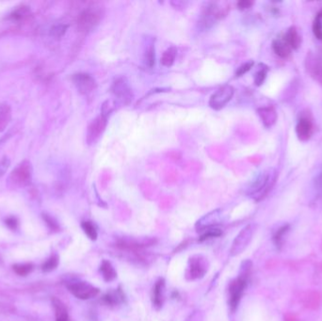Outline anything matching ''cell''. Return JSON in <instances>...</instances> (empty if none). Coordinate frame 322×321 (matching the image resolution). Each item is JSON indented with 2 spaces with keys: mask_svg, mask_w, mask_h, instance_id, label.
<instances>
[{
  "mask_svg": "<svg viewBox=\"0 0 322 321\" xmlns=\"http://www.w3.org/2000/svg\"><path fill=\"white\" fill-rule=\"evenodd\" d=\"M278 174L275 169H268L258 174L251 183L248 194L256 201H261L273 190L276 183Z\"/></svg>",
  "mask_w": 322,
  "mask_h": 321,
  "instance_id": "cell-1",
  "label": "cell"
},
{
  "mask_svg": "<svg viewBox=\"0 0 322 321\" xmlns=\"http://www.w3.org/2000/svg\"><path fill=\"white\" fill-rule=\"evenodd\" d=\"M67 288L71 294L83 301L93 299L99 294V289L87 282H74L68 285Z\"/></svg>",
  "mask_w": 322,
  "mask_h": 321,
  "instance_id": "cell-2",
  "label": "cell"
},
{
  "mask_svg": "<svg viewBox=\"0 0 322 321\" xmlns=\"http://www.w3.org/2000/svg\"><path fill=\"white\" fill-rule=\"evenodd\" d=\"M234 88L231 85H225L214 93L209 99V106L216 111L225 108L234 96Z\"/></svg>",
  "mask_w": 322,
  "mask_h": 321,
  "instance_id": "cell-3",
  "label": "cell"
},
{
  "mask_svg": "<svg viewBox=\"0 0 322 321\" xmlns=\"http://www.w3.org/2000/svg\"><path fill=\"white\" fill-rule=\"evenodd\" d=\"M246 286L247 280L242 277H239L231 282L229 286V306L233 312L237 310Z\"/></svg>",
  "mask_w": 322,
  "mask_h": 321,
  "instance_id": "cell-4",
  "label": "cell"
},
{
  "mask_svg": "<svg viewBox=\"0 0 322 321\" xmlns=\"http://www.w3.org/2000/svg\"><path fill=\"white\" fill-rule=\"evenodd\" d=\"M254 235V225H250L242 229L239 236L235 239L233 242V246L231 248V256H238L247 248L249 243L252 241Z\"/></svg>",
  "mask_w": 322,
  "mask_h": 321,
  "instance_id": "cell-5",
  "label": "cell"
},
{
  "mask_svg": "<svg viewBox=\"0 0 322 321\" xmlns=\"http://www.w3.org/2000/svg\"><path fill=\"white\" fill-rule=\"evenodd\" d=\"M32 176V168L30 162L24 161L19 164L16 170L12 173L10 179L13 183L18 186H26L31 183Z\"/></svg>",
  "mask_w": 322,
  "mask_h": 321,
  "instance_id": "cell-6",
  "label": "cell"
},
{
  "mask_svg": "<svg viewBox=\"0 0 322 321\" xmlns=\"http://www.w3.org/2000/svg\"><path fill=\"white\" fill-rule=\"evenodd\" d=\"M113 93L124 104H129L133 99L132 90L127 78H119L113 82Z\"/></svg>",
  "mask_w": 322,
  "mask_h": 321,
  "instance_id": "cell-7",
  "label": "cell"
},
{
  "mask_svg": "<svg viewBox=\"0 0 322 321\" xmlns=\"http://www.w3.org/2000/svg\"><path fill=\"white\" fill-rule=\"evenodd\" d=\"M101 20V13L98 10L88 9L79 18V27L83 32L93 31Z\"/></svg>",
  "mask_w": 322,
  "mask_h": 321,
  "instance_id": "cell-8",
  "label": "cell"
},
{
  "mask_svg": "<svg viewBox=\"0 0 322 321\" xmlns=\"http://www.w3.org/2000/svg\"><path fill=\"white\" fill-rule=\"evenodd\" d=\"M107 117L101 114L91 123L87 132V142L89 144H93L99 140L107 127Z\"/></svg>",
  "mask_w": 322,
  "mask_h": 321,
  "instance_id": "cell-9",
  "label": "cell"
},
{
  "mask_svg": "<svg viewBox=\"0 0 322 321\" xmlns=\"http://www.w3.org/2000/svg\"><path fill=\"white\" fill-rule=\"evenodd\" d=\"M221 13L216 6V4H209L207 7L204 9L201 19H200V27L203 30H209L210 29L216 22V20L221 16Z\"/></svg>",
  "mask_w": 322,
  "mask_h": 321,
  "instance_id": "cell-10",
  "label": "cell"
},
{
  "mask_svg": "<svg viewBox=\"0 0 322 321\" xmlns=\"http://www.w3.org/2000/svg\"><path fill=\"white\" fill-rule=\"evenodd\" d=\"M74 84L76 85L79 92L83 95L92 93L96 88V80L92 76L85 73H80L73 77Z\"/></svg>",
  "mask_w": 322,
  "mask_h": 321,
  "instance_id": "cell-11",
  "label": "cell"
},
{
  "mask_svg": "<svg viewBox=\"0 0 322 321\" xmlns=\"http://www.w3.org/2000/svg\"><path fill=\"white\" fill-rule=\"evenodd\" d=\"M207 271L208 268L205 264V259H203L201 256H195L190 259L188 275H190L191 280L200 279L204 277Z\"/></svg>",
  "mask_w": 322,
  "mask_h": 321,
  "instance_id": "cell-12",
  "label": "cell"
},
{
  "mask_svg": "<svg viewBox=\"0 0 322 321\" xmlns=\"http://www.w3.org/2000/svg\"><path fill=\"white\" fill-rule=\"evenodd\" d=\"M306 67L310 77L322 85V62L315 56L309 55L306 58Z\"/></svg>",
  "mask_w": 322,
  "mask_h": 321,
  "instance_id": "cell-13",
  "label": "cell"
},
{
  "mask_svg": "<svg viewBox=\"0 0 322 321\" xmlns=\"http://www.w3.org/2000/svg\"><path fill=\"white\" fill-rule=\"evenodd\" d=\"M314 132V128L312 123L308 120L302 118L298 121L297 126H296V134L298 139L301 142H307L310 140Z\"/></svg>",
  "mask_w": 322,
  "mask_h": 321,
  "instance_id": "cell-14",
  "label": "cell"
},
{
  "mask_svg": "<svg viewBox=\"0 0 322 321\" xmlns=\"http://www.w3.org/2000/svg\"><path fill=\"white\" fill-rule=\"evenodd\" d=\"M258 115L265 128H271L276 124L278 115L274 107H264L258 110Z\"/></svg>",
  "mask_w": 322,
  "mask_h": 321,
  "instance_id": "cell-15",
  "label": "cell"
},
{
  "mask_svg": "<svg viewBox=\"0 0 322 321\" xmlns=\"http://www.w3.org/2000/svg\"><path fill=\"white\" fill-rule=\"evenodd\" d=\"M284 40L287 42V44L290 46L291 50H296L299 48L302 45V37L298 32L297 29L295 27H291L289 31L286 33Z\"/></svg>",
  "mask_w": 322,
  "mask_h": 321,
  "instance_id": "cell-16",
  "label": "cell"
},
{
  "mask_svg": "<svg viewBox=\"0 0 322 321\" xmlns=\"http://www.w3.org/2000/svg\"><path fill=\"white\" fill-rule=\"evenodd\" d=\"M322 294L318 291H311L307 292L306 297L304 298V305L306 308L315 310L319 308L322 305Z\"/></svg>",
  "mask_w": 322,
  "mask_h": 321,
  "instance_id": "cell-17",
  "label": "cell"
},
{
  "mask_svg": "<svg viewBox=\"0 0 322 321\" xmlns=\"http://www.w3.org/2000/svg\"><path fill=\"white\" fill-rule=\"evenodd\" d=\"M100 273L102 274V277L104 281L106 282H112L116 279L117 273L113 266V264L108 260H103L100 266Z\"/></svg>",
  "mask_w": 322,
  "mask_h": 321,
  "instance_id": "cell-18",
  "label": "cell"
},
{
  "mask_svg": "<svg viewBox=\"0 0 322 321\" xmlns=\"http://www.w3.org/2000/svg\"><path fill=\"white\" fill-rule=\"evenodd\" d=\"M220 222V213L219 210H215L211 212L209 214L206 215L204 218H202L196 226L199 227L200 229H205V228H210L213 227L216 224Z\"/></svg>",
  "mask_w": 322,
  "mask_h": 321,
  "instance_id": "cell-19",
  "label": "cell"
},
{
  "mask_svg": "<svg viewBox=\"0 0 322 321\" xmlns=\"http://www.w3.org/2000/svg\"><path fill=\"white\" fill-rule=\"evenodd\" d=\"M273 49L275 54L280 58L286 59L291 53V48L284 39H276L273 43Z\"/></svg>",
  "mask_w": 322,
  "mask_h": 321,
  "instance_id": "cell-20",
  "label": "cell"
},
{
  "mask_svg": "<svg viewBox=\"0 0 322 321\" xmlns=\"http://www.w3.org/2000/svg\"><path fill=\"white\" fill-rule=\"evenodd\" d=\"M52 305L55 310L56 321H68V311L64 304L61 300L54 298L52 300Z\"/></svg>",
  "mask_w": 322,
  "mask_h": 321,
  "instance_id": "cell-21",
  "label": "cell"
},
{
  "mask_svg": "<svg viewBox=\"0 0 322 321\" xmlns=\"http://www.w3.org/2000/svg\"><path fill=\"white\" fill-rule=\"evenodd\" d=\"M164 287L165 283L163 279H160L155 287H154V291H153V305L158 309L161 308L162 304H163V291H164Z\"/></svg>",
  "mask_w": 322,
  "mask_h": 321,
  "instance_id": "cell-22",
  "label": "cell"
},
{
  "mask_svg": "<svg viewBox=\"0 0 322 321\" xmlns=\"http://www.w3.org/2000/svg\"><path fill=\"white\" fill-rule=\"evenodd\" d=\"M11 112H11V108L9 105H7V104L0 105V132H2L4 129L6 128V127L10 123L11 116H12Z\"/></svg>",
  "mask_w": 322,
  "mask_h": 321,
  "instance_id": "cell-23",
  "label": "cell"
},
{
  "mask_svg": "<svg viewBox=\"0 0 322 321\" xmlns=\"http://www.w3.org/2000/svg\"><path fill=\"white\" fill-rule=\"evenodd\" d=\"M177 54V49L176 48H170L167 49L161 57L162 65H164L166 67H171L176 61Z\"/></svg>",
  "mask_w": 322,
  "mask_h": 321,
  "instance_id": "cell-24",
  "label": "cell"
},
{
  "mask_svg": "<svg viewBox=\"0 0 322 321\" xmlns=\"http://www.w3.org/2000/svg\"><path fill=\"white\" fill-rule=\"evenodd\" d=\"M81 228L86 234V236L91 240V241H97L98 234H97V228L95 225L91 222H83L81 224Z\"/></svg>",
  "mask_w": 322,
  "mask_h": 321,
  "instance_id": "cell-25",
  "label": "cell"
},
{
  "mask_svg": "<svg viewBox=\"0 0 322 321\" xmlns=\"http://www.w3.org/2000/svg\"><path fill=\"white\" fill-rule=\"evenodd\" d=\"M289 230H290V225H284L274 235V244L276 245L277 248H279V249L281 248V246L283 244V241H284V237L289 232Z\"/></svg>",
  "mask_w": 322,
  "mask_h": 321,
  "instance_id": "cell-26",
  "label": "cell"
},
{
  "mask_svg": "<svg viewBox=\"0 0 322 321\" xmlns=\"http://www.w3.org/2000/svg\"><path fill=\"white\" fill-rule=\"evenodd\" d=\"M58 265H59V257L58 256H53L42 266V270L44 273H50L54 271L58 267Z\"/></svg>",
  "mask_w": 322,
  "mask_h": 321,
  "instance_id": "cell-27",
  "label": "cell"
},
{
  "mask_svg": "<svg viewBox=\"0 0 322 321\" xmlns=\"http://www.w3.org/2000/svg\"><path fill=\"white\" fill-rule=\"evenodd\" d=\"M32 264H16L14 266V271L20 276H26L32 272Z\"/></svg>",
  "mask_w": 322,
  "mask_h": 321,
  "instance_id": "cell-28",
  "label": "cell"
},
{
  "mask_svg": "<svg viewBox=\"0 0 322 321\" xmlns=\"http://www.w3.org/2000/svg\"><path fill=\"white\" fill-rule=\"evenodd\" d=\"M268 71H269L268 67H266L265 65H263V67L260 68L258 72L256 73V75H255V84L257 86H261L264 83V81H265L266 78H267Z\"/></svg>",
  "mask_w": 322,
  "mask_h": 321,
  "instance_id": "cell-29",
  "label": "cell"
},
{
  "mask_svg": "<svg viewBox=\"0 0 322 321\" xmlns=\"http://www.w3.org/2000/svg\"><path fill=\"white\" fill-rule=\"evenodd\" d=\"M223 235V231L218 229V228H211V229H209L204 235L201 236L200 238V241H208V240H210V239H213V238H219Z\"/></svg>",
  "mask_w": 322,
  "mask_h": 321,
  "instance_id": "cell-30",
  "label": "cell"
},
{
  "mask_svg": "<svg viewBox=\"0 0 322 321\" xmlns=\"http://www.w3.org/2000/svg\"><path fill=\"white\" fill-rule=\"evenodd\" d=\"M68 29V26L64 25V24H60V25H56L52 28L51 30V35L55 38V39H61L64 35L66 31Z\"/></svg>",
  "mask_w": 322,
  "mask_h": 321,
  "instance_id": "cell-31",
  "label": "cell"
},
{
  "mask_svg": "<svg viewBox=\"0 0 322 321\" xmlns=\"http://www.w3.org/2000/svg\"><path fill=\"white\" fill-rule=\"evenodd\" d=\"M29 14H30V10L28 9V7H24V6H22V7L18 8L17 10H16V11L11 15V18H12L13 20L19 21V20L25 18L27 16H29Z\"/></svg>",
  "mask_w": 322,
  "mask_h": 321,
  "instance_id": "cell-32",
  "label": "cell"
},
{
  "mask_svg": "<svg viewBox=\"0 0 322 321\" xmlns=\"http://www.w3.org/2000/svg\"><path fill=\"white\" fill-rule=\"evenodd\" d=\"M123 296L120 295V293L116 292V293H108L107 295L104 296V301L106 302L107 305H113L115 304H118L120 302V300H122Z\"/></svg>",
  "mask_w": 322,
  "mask_h": 321,
  "instance_id": "cell-33",
  "label": "cell"
},
{
  "mask_svg": "<svg viewBox=\"0 0 322 321\" xmlns=\"http://www.w3.org/2000/svg\"><path fill=\"white\" fill-rule=\"evenodd\" d=\"M313 32L317 39L322 41V21L318 16L316 17L313 24Z\"/></svg>",
  "mask_w": 322,
  "mask_h": 321,
  "instance_id": "cell-34",
  "label": "cell"
},
{
  "mask_svg": "<svg viewBox=\"0 0 322 321\" xmlns=\"http://www.w3.org/2000/svg\"><path fill=\"white\" fill-rule=\"evenodd\" d=\"M254 62H248V63H245L244 64H242V66H240L236 72V76L237 77H242L243 75H245L246 73H248L254 66Z\"/></svg>",
  "mask_w": 322,
  "mask_h": 321,
  "instance_id": "cell-35",
  "label": "cell"
},
{
  "mask_svg": "<svg viewBox=\"0 0 322 321\" xmlns=\"http://www.w3.org/2000/svg\"><path fill=\"white\" fill-rule=\"evenodd\" d=\"M146 63L150 67H153L155 65V47L152 45L150 48L147 50L146 52V57H145Z\"/></svg>",
  "mask_w": 322,
  "mask_h": 321,
  "instance_id": "cell-36",
  "label": "cell"
},
{
  "mask_svg": "<svg viewBox=\"0 0 322 321\" xmlns=\"http://www.w3.org/2000/svg\"><path fill=\"white\" fill-rule=\"evenodd\" d=\"M314 187L318 194L322 196V171L316 175L314 179Z\"/></svg>",
  "mask_w": 322,
  "mask_h": 321,
  "instance_id": "cell-37",
  "label": "cell"
},
{
  "mask_svg": "<svg viewBox=\"0 0 322 321\" xmlns=\"http://www.w3.org/2000/svg\"><path fill=\"white\" fill-rule=\"evenodd\" d=\"M10 164H11V161L6 157L3 158L2 160L0 161V177L7 172V170L10 167Z\"/></svg>",
  "mask_w": 322,
  "mask_h": 321,
  "instance_id": "cell-38",
  "label": "cell"
},
{
  "mask_svg": "<svg viewBox=\"0 0 322 321\" xmlns=\"http://www.w3.org/2000/svg\"><path fill=\"white\" fill-rule=\"evenodd\" d=\"M253 5V2L252 1H249V0H242V1H240L238 3V7L240 10L242 11H244V10H247L249 8H251Z\"/></svg>",
  "mask_w": 322,
  "mask_h": 321,
  "instance_id": "cell-39",
  "label": "cell"
},
{
  "mask_svg": "<svg viewBox=\"0 0 322 321\" xmlns=\"http://www.w3.org/2000/svg\"><path fill=\"white\" fill-rule=\"evenodd\" d=\"M6 225H8V227L11 228V229H16L18 223H17V220L16 218H9L6 221Z\"/></svg>",
  "mask_w": 322,
  "mask_h": 321,
  "instance_id": "cell-40",
  "label": "cell"
},
{
  "mask_svg": "<svg viewBox=\"0 0 322 321\" xmlns=\"http://www.w3.org/2000/svg\"><path fill=\"white\" fill-rule=\"evenodd\" d=\"M44 219L46 220V222L48 223V225H49V226L51 227V228H53V229H55V228H58V225H57V223L52 219V218H50V217H48V215H46V216H44Z\"/></svg>",
  "mask_w": 322,
  "mask_h": 321,
  "instance_id": "cell-41",
  "label": "cell"
},
{
  "mask_svg": "<svg viewBox=\"0 0 322 321\" xmlns=\"http://www.w3.org/2000/svg\"><path fill=\"white\" fill-rule=\"evenodd\" d=\"M285 321H297V320H296V318H295L294 316H292V315H287V316L285 317Z\"/></svg>",
  "mask_w": 322,
  "mask_h": 321,
  "instance_id": "cell-42",
  "label": "cell"
},
{
  "mask_svg": "<svg viewBox=\"0 0 322 321\" xmlns=\"http://www.w3.org/2000/svg\"><path fill=\"white\" fill-rule=\"evenodd\" d=\"M318 17H319V18H320L322 21V11H321V13L318 15Z\"/></svg>",
  "mask_w": 322,
  "mask_h": 321,
  "instance_id": "cell-43",
  "label": "cell"
}]
</instances>
